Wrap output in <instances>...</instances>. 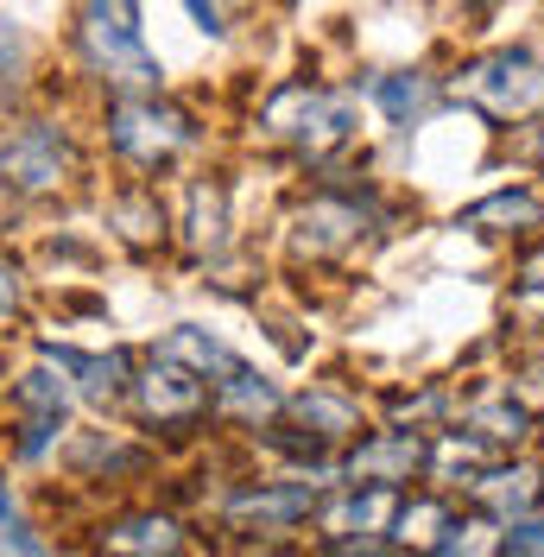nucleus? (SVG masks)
Instances as JSON below:
<instances>
[{"instance_id":"obj_1","label":"nucleus","mask_w":544,"mask_h":557,"mask_svg":"<svg viewBox=\"0 0 544 557\" xmlns=\"http://www.w3.org/2000/svg\"><path fill=\"white\" fill-rule=\"evenodd\" d=\"M76 45H83V64L114 89H127V96L159 89V58L146 51L134 0H83L76 7Z\"/></svg>"},{"instance_id":"obj_2","label":"nucleus","mask_w":544,"mask_h":557,"mask_svg":"<svg viewBox=\"0 0 544 557\" xmlns=\"http://www.w3.org/2000/svg\"><path fill=\"white\" fill-rule=\"evenodd\" d=\"M108 139H114L134 165H165V159H177V152L197 139V121H190L184 108L159 102V89H152V96H121V102L108 108Z\"/></svg>"},{"instance_id":"obj_3","label":"nucleus","mask_w":544,"mask_h":557,"mask_svg":"<svg viewBox=\"0 0 544 557\" xmlns=\"http://www.w3.org/2000/svg\"><path fill=\"white\" fill-rule=\"evenodd\" d=\"M456 96H469L487 114H532L544 108V58L532 51H494L456 76Z\"/></svg>"},{"instance_id":"obj_4","label":"nucleus","mask_w":544,"mask_h":557,"mask_svg":"<svg viewBox=\"0 0 544 557\" xmlns=\"http://www.w3.org/2000/svg\"><path fill=\"white\" fill-rule=\"evenodd\" d=\"M267 127L285 139H298L305 152H330L342 139L355 134V102L336 96V89H305V83H292V89H279L267 108Z\"/></svg>"},{"instance_id":"obj_5","label":"nucleus","mask_w":544,"mask_h":557,"mask_svg":"<svg viewBox=\"0 0 544 557\" xmlns=\"http://www.w3.org/2000/svg\"><path fill=\"white\" fill-rule=\"evenodd\" d=\"M76 172V146L58 121H26L0 139V184L13 190H58L64 177Z\"/></svg>"},{"instance_id":"obj_6","label":"nucleus","mask_w":544,"mask_h":557,"mask_svg":"<svg viewBox=\"0 0 544 557\" xmlns=\"http://www.w3.org/2000/svg\"><path fill=\"white\" fill-rule=\"evenodd\" d=\"M26 58H33V51H26V33L0 13V102L20 96V83H26Z\"/></svg>"},{"instance_id":"obj_7","label":"nucleus","mask_w":544,"mask_h":557,"mask_svg":"<svg viewBox=\"0 0 544 557\" xmlns=\"http://www.w3.org/2000/svg\"><path fill=\"white\" fill-rule=\"evenodd\" d=\"M494 215H500V222H539L544 209H539L532 190H500V197H487L481 209H469V222H494Z\"/></svg>"},{"instance_id":"obj_8","label":"nucleus","mask_w":544,"mask_h":557,"mask_svg":"<svg viewBox=\"0 0 544 557\" xmlns=\"http://www.w3.org/2000/svg\"><path fill=\"white\" fill-rule=\"evenodd\" d=\"M380 102L393 108V114H418V108H424V83H406V76H399V83H380Z\"/></svg>"},{"instance_id":"obj_9","label":"nucleus","mask_w":544,"mask_h":557,"mask_svg":"<svg viewBox=\"0 0 544 557\" xmlns=\"http://www.w3.org/2000/svg\"><path fill=\"white\" fill-rule=\"evenodd\" d=\"M13 298H20V273H13V267H7V260H0V311H7V305H13Z\"/></svg>"},{"instance_id":"obj_10","label":"nucleus","mask_w":544,"mask_h":557,"mask_svg":"<svg viewBox=\"0 0 544 557\" xmlns=\"http://www.w3.org/2000/svg\"><path fill=\"white\" fill-rule=\"evenodd\" d=\"M184 7H190V13L203 20V33H222V26H215V0H184Z\"/></svg>"},{"instance_id":"obj_11","label":"nucleus","mask_w":544,"mask_h":557,"mask_svg":"<svg viewBox=\"0 0 544 557\" xmlns=\"http://www.w3.org/2000/svg\"><path fill=\"white\" fill-rule=\"evenodd\" d=\"M539 159H544V134H539Z\"/></svg>"},{"instance_id":"obj_12","label":"nucleus","mask_w":544,"mask_h":557,"mask_svg":"<svg viewBox=\"0 0 544 557\" xmlns=\"http://www.w3.org/2000/svg\"><path fill=\"white\" fill-rule=\"evenodd\" d=\"M0 513H7V494H0Z\"/></svg>"}]
</instances>
